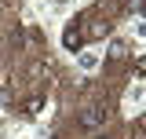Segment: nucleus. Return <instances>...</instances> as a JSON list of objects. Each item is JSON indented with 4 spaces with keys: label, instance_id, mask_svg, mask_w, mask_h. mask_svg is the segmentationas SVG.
<instances>
[{
    "label": "nucleus",
    "instance_id": "obj_1",
    "mask_svg": "<svg viewBox=\"0 0 146 139\" xmlns=\"http://www.w3.org/2000/svg\"><path fill=\"white\" fill-rule=\"evenodd\" d=\"M99 121H102V110H91V114H84V117H80V124H84V128H95Z\"/></svg>",
    "mask_w": 146,
    "mask_h": 139
},
{
    "label": "nucleus",
    "instance_id": "obj_2",
    "mask_svg": "<svg viewBox=\"0 0 146 139\" xmlns=\"http://www.w3.org/2000/svg\"><path fill=\"white\" fill-rule=\"evenodd\" d=\"M95 66H99V55H91V51L80 55V70H95Z\"/></svg>",
    "mask_w": 146,
    "mask_h": 139
}]
</instances>
